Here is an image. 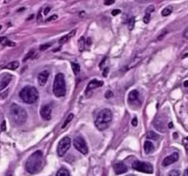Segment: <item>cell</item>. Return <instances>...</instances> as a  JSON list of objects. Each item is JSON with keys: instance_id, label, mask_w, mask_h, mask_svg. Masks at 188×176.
<instances>
[{"instance_id": "obj_1", "label": "cell", "mask_w": 188, "mask_h": 176, "mask_svg": "<svg viewBox=\"0 0 188 176\" xmlns=\"http://www.w3.org/2000/svg\"><path fill=\"white\" fill-rule=\"evenodd\" d=\"M43 153L41 151H37L28 158L25 163V169L28 173L35 174L41 171V169L43 168Z\"/></svg>"}, {"instance_id": "obj_2", "label": "cell", "mask_w": 188, "mask_h": 176, "mask_svg": "<svg viewBox=\"0 0 188 176\" xmlns=\"http://www.w3.org/2000/svg\"><path fill=\"white\" fill-rule=\"evenodd\" d=\"M112 112L110 109H108V108H105L103 110H101L97 116L96 117V120H95V125L97 129L103 131V130H106L108 126L110 125L111 121H112Z\"/></svg>"}, {"instance_id": "obj_3", "label": "cell", "mask_w": 188, "mask_h": 176, "mask_svg": "<svg viewBox=\"0 0 188 176\" xmlns=\"http://www.w3.org/2000/svg\"><path fill=\"white\" fill-rule=\"evenodd\" d=\"M9 115H10V117H11V120L15 124H17L18 126L23 125L26 122L27 117H28L26 110L22 107H20V106H18V105H17L15 103H13L10 106Z\"/></svg>"}, {"instance_id": "obj_4", "label": "cell", "mask_w": 188, "mask_h": 176, "mask_svg": "<svg viewBox=\"0 0 188 176\" xmlns=\"http://www.w3.org/2000/svg\"><path fill=\"white\" fill-rule=\"evenodd\" d=\"M19 97L26 104H34L39 98V92L33 86H25L19 92Z\"/></svg>"}, {"instance_id": "obj_5", "label": "cell", "mask_w": 188, "mask_h": 176, "mask_svg": "<svg viewBox=\"0 0 188 176\" xmlns=\"http://www.w3.org/2000/svg\"><path fill=\"white\" fill-rule=\"evenodd\" d=\"M53 94L57 97H63L66 94V84L63 73L60 72L54 78L53 82Z\"/></svg>"}, {"instance_id": "obj_6", "label": "cell", "mask_w": 188, "mask_h": 176, "mask_svg": "<svg viewBox=\"0 0 188 176\" xmlns=\"http://www.w3.org/2000/svg\"><path fill=\"white\" fill-rule=\"evenodd\" d=\"M132 168L135 171L145 173V174H152L153 173V167L151 164L140 161H136L132 163Z\"/></svg>"}, {"instance_id": "obj_7", "label": "cell", "mask_w": 188, "mask_h": 176, "mask_svg": "<svg viewBox=\"0 0 188 176\" xmlns=\"http://www.w3.org/2000/svg\"><path fill=\"white\" fill-rule=\"evenodd\" d=\"M71 147V139L68 137H64L60 141L57 146V154L59 157H63L64 154L69 151Z\"/></svg>"}, {"instance_id": "obj_8", "label": "cell", "mask_w": 188, "mask_h": 176, "mask_svg": "<svg viewBox=\"0 0 188 176\" xmlns=\"http://www.w3.org/2000/svg\"><path fill=\"white\" fill-rule=\"evenodd\" d=\"M73 147L82 154L84 155H86L88 153V147L84 141V139L82 138V137H76L74 139H73Z\"/></svg>"}, {"instance_id": "obj_9", "label": "cell", "mask_w": 188, "mask_h": 176, "mask_svg": "<svg viewBox=\"0 0 188 176\" xmlns=\"http://www.w3.org/2000/svg\"><path fill=\"white\" fill-rule=\"evenodd\" d=\"M127 101L128 104L131 106H136V107H139L140 106V100H139V94L137 90H132L129 92L128 94V97H127Z\"/></svg>"}, {"instance_id": "obj_10", "label": "cell", "mask_w": 188, "mask_h": 176, "mask_svg": "<svg viewBox=\"0 0 188 176\" xmlns=\"http://www.w3.org/2000/svg\"><path fill=\"white\" fill-rule=\"evenodd\" d=\"M52 112H53V105L48 104L43 106L41 108V117L44 120H50L52 118Z\"/></svg>"}, {"instance_id": "obj_11", "label": "cell", "mask_w": 188, "mask_h": 176, "mask_svg": "<svg viewBox=\"0 0 188 176\" xmlns=\"http://www.w3.org/2000/svg\"><path fill=\"white\" fill-rule=\"evenodd\" d=\"M178 159H179L178 153L174 152V153H173V154H171V155H169V156H167V157H165V158L163 159V166H164V167L169 166V165H171V164L176 162L178 161Z\"/></svg>"}, {"instance_id": "obj_12", "label": "cell", "mask_w": 188, "mask_h": 176, "mask_svg": "<svg viewBox=\"0 0 188 176\" xmlns=\"http://www.w3.org/2000/svg\"><path fill=\"white\" fill-rule=\"evenodd\" d=\"M11 80H12V75L7 74V73L2 75L0 77V91H2L4 88H6L9 84V83L11 82Z\"/></svg>"}, {"instance_id": "obj_13", "label": "cell", "mask_w": 188, "mask_h": 176, "mask_svg": "<svg viewBox=\"0 0 188 176\" xmlns=\"http://www.w3.org/2000/svg\"><path fill=\"white\" fill-rule=\"evenodd\" d=\"M114 172L116 174H123L127 172V167L124 162H118L114 164Z\"/></svg>"}, {"instance_id": "obj_14", "label": "cell", "mask_w": 188, "mask_h": 176, "mask_svg": "<svg viewBox=\"0 0 188 176\" xmlns=\"http://www.w3.org/2000/svg\"><path fill=\"white\" fill-rule=\"evenodd\" d=\"M49 72L48 71H42L38 75V83L41 86H44L48 81L49 78Z\"/></svg>"}, {"instance_id": "obj_15", "label": "cell", "mask_w": 188, "mask_h": 176, "mask_svg": "<svg viewBox=\"0 0 188 176\" xmlns=\"http://www.w3.org/2000/svg\"><path fill=\"white\" fill-rule=\"evenodd\" d=\"M103 84H104L103 81H98V80H96V79L90 81V83H89L88 85H87L85 94H87L88 92H90V91H92V90H94V89H96V88H98V87L102 86Z\"/></svg>"}, {"instance_id": "obj_16", "label": "cell", "mask_w": 188, "mask_h": 176, "mask_svg": "<svg viewBox=\"0 0 188 176\" xmlns=\"http://www.w3.org/2000/svg\"><path fill=\"white\" fill-rule=\"evenodd\" d=\"M154 11H155V7H154V6H152V5L149 6L146 8V10H145V15H144V18H143V22H144L145 24H148V23L150 22V20H151V15Z\"/></svg>"}, {"instance_id": "obj_17", "label": "cell", "mask_w": 188, "mask_h": 176, "mask_svg": "<svg viewBox=\"0 0 188 176\" xmlns=\"http://www.w3.org/2000/svg\"><path fill=\"white\" fill-rule=\"evenodd\" d=\"M143 149H144V152H145L146 154H150V153L153 152V151H154V145L152 144L151 141L146 140V141L144 142V147H143Z\"/></svg>"}, {"instance_id": "obj_18", "label": "cell", "mask_w": 188, "mask_h": 176, "mask_svg": "<svg viewBox=\"0 0 188 176\" xmlns=\"http://www.w3.org/2000/svg\"><path fill=\"white\" fill-rule=\"evenodd\" d=\"M142 61V58L141 57H135L134 59H132V61L127 65V70H128V69H131V68H134V67H136L140 61Z\"/></svg>"}, {"instance_id": "obj_19", "label": "cell", "mask_w": 188, "mask_h": 176, "mask_svg": "<svg viewBox=\"0 0 188 176\" xmlns=\"http://www.w3.org/2000/svg\"><path fill=\"white\" fill-rule=\"evenodd\" d=\"M75 32H76V29H73L72 32H70L69 34H67V35H65V36L62 37V38L60 39V41H59V43H60V44H64V43H66V42L72 38V37L74 36Z\"/></svg>"}, {"instance_id": "obj_20", "label": "cell", "mask_w": 188, "mask_h": 176, "mask_svg": "<svg viewBox=\"0 0 188 176\" xmlns=\"http://www.w3.org/2000/svg\"><path fill=\"white\" fill-rule=\"evenodd\" d=\"M18 67H19V62L17 61H14L8 63V64L6 66V69H8V70H13V71H14V70H17Z\"/></svg>"}, {"instance_id": "obj_21", "label": "cell", "mask_w": 188, "mask_h": 176, "mask_svg": "<svg viewBox=\"0 0 188 176\" xmlns=\"http://www.w3.org/2000/svg\"><path fill=\"white\" fill-rule=\"evenodd\" d=\"M86 46V43H85V39L84 37H81L78 41V48H79V51L80 52H83L84 50V47Z\"/></svg>"}, {"instance_id": "obj_22", "label": "cell", "mask_w": 188, "mask_h": 176, "mask_svg": "<svg viewBox=\"0 0 188 176\" xmlns=\"http://www.w3.org/2000/svg\"><path fill=\"white\" fill-rule=\"evenodd\" d=\"M147 138H148L149 139L158 140L160 137H159V135H158L157 133H155V132H153V131H149V132L147 133Z\"/></svg>"}, {"instance_id": "obj_23", "label": "cell", "mask_w": 188, "mask_h": 176, "mask_svg": "<svg viewBox=\"0 0 188 176\" xmlns=\"http://www.w3.org/2000/svg\"><path fill=\"white\" fill-rule=\"evenodd\" d=\"M74 117V115L73 114H69V116L68 117H66V119L64 120V122H63V126H62V128H65L69 124H70V122L72 120V118Z\"/></svg>"}, {"instance_id": "obj_24", "label": "cell", "mask_w": 188, "mask_h": 176, "mask_svg": "<svg viewBox=\"0 0 188 176\" xmlns=\"http://www.w3.org/2000/svg\"><path fill=\"white\" fill-rule=\"evenodd\" d=\"M172 12H173V7H172V6H167V7H165V8L163 9V11H162V16H163V17H167V16L171 15Z\"/></svg>"}, {"instance_id": "obj_25", "label": "cell", "mask_w": 188, "mask_h": 176, "mask_svg": "<svg viewBox=\"0 0 188 176\" xmlns=\"http://www.w3.org/2000/svg\"><path fill=\"white\" fill-rule=\"evenodd\" d=\"M71 66H72V72L75 75H77L79 72H80V65L78 63H75V62H72L71 63Z\"/></svg>"}, {"instance_id": "obj_26", "label": "cell", "mask_w": 188, "mask_h": 176, "mask_svg": "<svg viewBox=\"0 0 188 176\" xmlns=\"http://www.w3.org/2000/svg\"><path fill=\"white\" fill-rule=\"evenodd\" d=\"M57 175L58 176H69L70 173L66 170V169H60L57 172Z\"/></svg>"}, {"instance_id": "obj_27", "label": "cell", "mask_w": 188, "mask_h": 176, "mask_svg": "<svg viewBox=\"0 0 188 176\" xmlns=\"http://www.w3.org/2000/svg\"><path fill=\"white\" fill-rule=\"evenodd\" d=\"M134 26H135V18L132 17L130 18V19L128 20V29L129 30H132L134 29Z\"/></svg>"}, {"instance_id": "obj_28", "label": "cell", "mask_w": 188, "mask_h": 176, "mask_svg": "<svg viewBox=\"0 0 188 176\" xmlns=\"http://www.w3.org/2000/svg\"><path fill=\"white\" fill-rule=\"evenodd\" d=\"M34 53H35V51L34 50H31L30 52H29V53L24 57V59H23V61L25 62V61H27L28 60H29V59H31V57L34 55Z\"/></svg>"}, {"instance_id": "obj_29", "label": "cell", "mask_w": 188, "mask_h": 176, "mask_svg": "<svg viewBox=\"0 0 188 176\" xmlns=\"http://www.w3.org/2000/svg\"><path fill=\"white\" fill-rule=\"evenodd\" d=\"M51 47V44L50 43H45V44H42V45H41L40 46V50L41 51V52H43V51H46L48 48H50Z\"/></svg>"}, {"instance_id": "obj_30", "label": "cell", "mask_w": 188, "mask_h": 176, "mask_svg": "<svg viewBox=\"0 0 188 176\" xmlns=\"http://www.w3.org/2000/svg\"><path fill=\"white\" fill-rule=\"evenodd\" d=\"M41 9L39 10V13H38V16H37V22L38 23H41L42 22V15H41Z\"/></svg>"}, {"instance_id": "obj_31", "label": "cell", "mask_w": 188, "mask_h": 176, "mask_svg": "<svg viewBox=\"0 0 188 176\" xmlns=\"http://www.w3.org/2000/svg\"><path fill=\"white\" fill-rule=\"evenodd\" d=\"M57 18H58V16H57V15H53V16H51L50 18H48L46 19V22H51V21L56 20Z\"/></svg>"}, {"instance_id": "obj_32", "label": "cell", "mask_w": 188, "mask_h": 176, "mask_svg": "<svg viewBox=\"0 0 188 176\" xmlns=\"http://www.w3.org/2000/svg\"><path fill=\"white\" fill-rule=\"evenodd\" d=\"M107 61H108V58L106 57V58L103 59V61L100 62V64H99V67H100V69H104L105 67H107V66H105V64L107 63Z\"/></svg>"}, {"instance_id": "obj_33", "label": "cell", "mask_w": 188, "mask_h": 176, "mask_svg": "<svg viewBox=\"0 0 188 176\" xmlns=\"http://www.w3.org/2000/svg\"><path fill=\"white\" fill-rule=\"evenodd\" d=\"M105 97L106 98H111V97H113V93L110 91V90H108V91H107L106 92V94H105Z\"/></svg>"}, {"instance_id": "obj_34", "label": "cell", "mask_w": 188, "mask_h": 176, "mask_svg": "<svg viewBox=\"0 0 188 176\" xmlns=\"http://www.w3.org/2000/svg\"><path fill=\"white\" fill-rule=\"evenodd\" d=\"M169 175L170 176H179L180 175V172L179 171H176V170H174L172 172L169 173Z\"/></svg>"}, {"instance_id": "obj_35", "label": "cell", "mask_w": 188, "mask_h": 176, "mask_svg": "<svg viewBox=\"0 0 188 176\" xmlns=\"http://www.w3.org/2000/svg\"><path fill=\"white\" fill-rule=\"evenodd\" d=\"M183 143H184V145H185V148H186V152H187V154H188V137L187 138H186V139H184Z\"/></svg>"}, {"instance_id": "obj_36", "label": "cell", "mask_w": 188, "mask_h": 176, "mask_svg": "<svg viewBox=\"0 0 188 176\" xmlns=\"http://www.w3.org/2000/svg\"><path fill=\"white\" fill-rule=\"evenodd\" d=\"M131 124L133 127H137L138 126V118L137 117H133V119L131 120Z\"/></svg>"}, {"instance_id": "obj_37", "label": "cell", "mask_w": 188, "mask_h": 176, "mask_svg": "<svg viewBox=\"0 0 188 176\" xmlns=\"http://www.w3.org/2000/svg\"><path fill=\"white\" fill-rule=\"evenodd\" d=\"M115 3V0H105L104 4L106 6H110V5H113Z\"/></svg>"}, {"instance_id": "obj_38", "label": "cell", "mask_w": 188, "mask_h": 176, "mask_svg": "<svg viewBox=\"0 0 188 176\" xmlns=\"http://www.w3.org/2000/svg\"><path fill=\"white\" fill-rule=\"evenodd\" d=\"M7 95H8V90H6L5 93H3V94L0 95V99H5V98H6Z\"/></svg>"}, {"instance_id": "obj_39", "label": "cell", "mask_w": 188, "mask_h": 176, "mask_svg": "<svg viewBox=\"0 0 188 176\" xmlns=\"http://www.w3.org/2000/svg\"><path fill=\"white\" fill-rule=\"evenodd\" d=\"M108 71H109V68H108V66L105 67V69H104V72H103V76H104V77H107V76H108Z\"/></svg>"}, {"instance_id": "obj_40", "label": "cell", "mask_w": 188, "mask_h": 176, "mask_svg": "<svg viewBox=\"0 0 188 176\" xmlns=\"http://www.w3.org/2000/svg\"><path fill=\"white\" fill-rule=\"evenodd\" d=\"M121 13V11L119 10V9H114L113 11H112V15L113 16H117V15H119V14H120Z\"/></svg>"}, {"instance_id": "obj_41", "label": "cell", "mask_w": 188, "mask_h": 176, "mask_svg": "<svg viewBox=\"0 0 188 176\" xmlns=\"http://www.w3.org/2000/svg\"><path fill=\"white\" fill-rule=\"evenodd\" d=\"M6 40H7V39H6V37H0V44H4V45H5Z\"/></svg>"}, {"instance_id": "obj_42", "label": "cell", "mask_w": 188, "mask_h": 176, "mask_svg": "<svg viewBox=\"0 0 188 176\" xmlns=\"http://www.w3.org/2000/svg\"><path fill=\"white\" fill-rule=\"evenodd\" d=\"M51 9H52V8H51V6H47V7L44 9V15H48V14H49V12L51 11Z\"/></svg>"}, {"instance_id": "obj_43", "label": "cell", "mask_w": 188, "mask_h": 176, "mask_svg": "<svg viewBox=\"0 0 188 176\" xmlns=\"http://www.w3.org/2000/svg\"><path fill=\"white\" fill-rule=\"evenodd\" d=\"M166 33H167V31L165 30L163 34H161V35H159V37H158V41H161V40H163V38L166 35Z\"/></svg>"}, {"instance_id": "obj_44", "label": "cell", "mask_w": 188, "mask_h": 176, "mask_svg": "<svg viewBox=\"0 0 188 176\" xmlns=\"http://www.w3.org/2000/svg\"><path fill=\"white\" fill-rule=\"evenodd\" d=\"M6 129V121H3L2 122V125H1V130L2 131H5Z\"/></svg>"}, {"instance_id": "obj_45", "label": "cell", "mask_w": 188, "mask_h": 176, "mask_svg": "<svg viewBox=\"0 0 188 176\" xmlns=\"http://www.w3.org/2000/svg\"><path fill=\"white\" fill-rule=\"evenodd\" d=\"M184 38H185V39H188V27L185 29V31H184Z\"/></svg>"}, {"instance_id": "obj_46", "label": "cell", "mask_w": 188, "mask_h": 176, "mask_svg": "<svg viewBox=\"0 0 188 176\" xmlns=\"http://www.w3.org/2000/svg\"><path fill=\"white\" fill-rule=\"evenodd\" d=\"M85 43H86L87 45H89V46H90V45H91V39H90V38H88V39L86 40Z\"/></svg>"}, {"instance_id": "obj_47", "label": "cell", "mask_w": 188, "mask_h": 176, "mask_svg": "<svg viewBox=\"0 0 188 176\" xmlns=\"http://www.w3.org/2000/svg\"><path fill=\"white\" fill-rule=\"evenodd\" d=\"M84 14H85V13H84V11H82V12H80V13H79V17L84 18Z\"/></svg>"}, {"instance_id": "obj_48", "label": "cell", "mask_w": 188, "mask_h": 176, "mask_svg": "<svg viewBox=\"0 0 188 176\" xmlns=\"http://www.w3.org/2000/svg\"><path fill=\"white\" fill-rule=\"evenodd\" d=\"M184 86H185V87H188V80L184 83Z\"/></svg>"}, {"instance_id": "obj_49", "label": "cell", "mask_w": 188, "mask_h": 176, "mask_svg": "<svg viewBox=\"0 0 188 176\" xmlns=\"http://www.w3.org/2000/svg\"><path fill=\"white\" fill-rule=\"evenodd\" d=\"M184 174H185V176H188V169L187 170H186V172H185Z\"/></svg>"}, {"instance_id": "obj_50", "label": "cell", "mask_w": 188, "mask_h": 176, "mask_svg": "<svg viewBox=\"0 0 188 176\" xmlns=\"http://www.w3.org/2000/svg\"><path fill=\"white\" fill-rule=\"evenodd\" d=\"M138 2H140V3H143V2H146V1H148V0H137Z\"/></svg>"}, {"instance_id": "obj_51", "label": "cell", "mask_w": 188, "mask_h": 176, "mask_svg": "<svg viewBox=\"0 0 188 176\" xmlns=\"http://www.w3.org/2000/svg\"><path fill=\"white\" fill-rule=\"evenodd\" d=\"M169 127H170V128L173 127V123H169Z\"/></svg>"}, {"instance_id": "obj_52", "label": "cell", "mask_w": 188, "mask_h": 176, "mask_svg": "<svg viewBox=\"0 0 188 176\" xmlns=\"http://www.w3.org/2000/svg\"><path fill=\"white\" fill-rule=\"evenodd\" d=\"M2 29V26H0V29Z\"/></svg>"}]
</instances>
